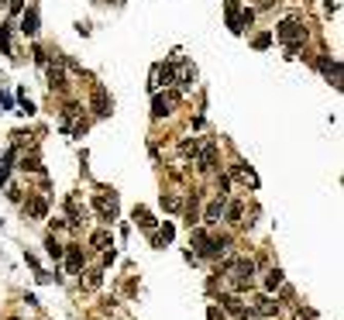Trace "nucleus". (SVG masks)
I'll use <instances>...</instances> for the list:
<instances>
[{
  "label": "nucleus",
  "instance_id": "nucleus-18",
  "mask_svg": "<svg viewBox=\"0 0 344 320\" xmlns=\"http://www.w3.org/2000/svg\"><path fill=\"white\" fill-rule=\"evenodd\" d=\"M224 214V200H214V203L206 206V214H203V220L206 224H217V217Z\"/></svg>",
  "mask_w": 344,
  "mask_h": 320
},
{
  "label": "nucleus",
  "instance_id": "nucleus-17",
  "mask_svg": "<svg viewBox=\"0 0 344 320\" xmlns=\"http://www.w3.org/2000/svg\"><path fill=\"white\" fill-rule=\"evenodd\" d=\"M275 310H279V307H275L269 296H258V299H255V313H262V317H272Z\"/></svg>",
  "mask_w": 344,
  "mask_h": 320
},
{
  "label": "nucleus",
  "instance_id": "nucleus-32",
  "mask_svg": "<svg viewBox=\"0 0 344 320\" xmlns=\"http://www.w3.org/2000/svg\"><path fill=\"white\" fill-rule=\"evenodd\" d=\"M7 7H11V14H21L24 11V0H7Z\"/></svg>",
  "mask_w": 344,
  "mask_h": 320
},
{
  "label": "nucleus",
  "instance_id": "nucleus-14",
  "mask_svg": "<svg viewBox=\"0 0 344 320\" xmlns=\"http://www.w3.org/2000/svg\"><path fill=\"white\" fill-rule=\"evenodd\" d=\"M90 244L93 248H100V252H107V248H114V238H110V231H93Z\"/></svg>",
  "mask_w": 344,
  "mask_h": 320
},
{
  "label": "nucleus",
  "instance_id": "nucleus-7",
  "mask_svg": "<svg viewBox=\"0 0 344 320\" xmlns=\"http://www.w3.org/2000/svg\"><path fill=\"white\" fill-rule=\"evenodd\" d=\"M172 83V66L169 62H159V66H151V90L159 93L162 86H169Z\"/></svg>",
  "mask_w": 344,
  "mask_h": 320
},
{
  "label": "nucleus",
  "instance_id": "nucleus-9",
  "mask_svg": "<svg viewBox=\"0 0 344 320\" xmlns=\"http://www.w3.org/2000/svg\"><path fill=\"white\" fill-rule=\"evenodd\" d=\"M66 210H69V224H72V228H76V224H83L86 206L80 203V196H69V200H66Z\"/></svg>",
  "mask_w": 344,
  "mask_h": 320
},
{
  "label": "nucleus",
  "instance_id": "nucleus-25",
  "mask_svg": "<svg viewBox=\"0 0 344 320\" xmlns=\"http://www.w3.org/2000/svg\"><path fill=\"white\" fill-rule=\"evenodd\" d=\"M275 286H282V272L279 269H272V272L265 275V289H275Z\"/></svg>",
  "mask_w": 344,
  "mask_h": 320
},
{
  "label": "nucleus",
  "instance_id": "nucleus-19",
  "mask_svg": "<svg viewBox=\"0 0 344 320\" xmlns=\"http://www.w3.org/2000/svg\"><path fill=\"white\" fill-rule=\"evenodd\" d=\"M135 220H138V228H145V231L155 228V220H151V214L145 210V206H135Z\"/></svg>",
  "mask_w": 344,
  "mask_h": 320
},
{
  "label": "nucleus",
  "instance_id": "nucleus-23",
  "mask_svg": "<svg viewBox=\"0 0 344 320\" xmlns=\"http://www.w3.org/2000/svg\"><path fill=\"white\" fill-rule=\"evenodd\" d=\"M162 206L176 214V210H183V200H179V196H165V193H162Z\"/></svg>",
  "mask_w": 344,
  "mask_h": 320
},
{
  "label": "nucleus",
  "instance_id": "nucleus-34",
  "mask_svg": "<svg viewBox=\"0 0 344 320\" xmlns=\"http://www.w3.org/2000/svg\"><path fill=\"white\" fill-rule=\"evenodd\" d=\"M238 317H241V320H258V317H255V313H252V310H241Z\"/></svg>",
  "mask_w": 344,
  "mask_h": 320
},
{
  "label": "nucleus",
  "instance_id": "nucleus-36",
  "mask_svg": "<svg viewBox=\"0 0 344 320\" xmlns=\"http://www.w3.org/2000/svg\"><path fill=\"white\" fill-rule=\"evenodd\" d=\"M0 7H7V0H0Z\"/></svg>",
  "mask_w": 344,
  "mask_h": 320
},
{
  "label": "nucleus",
  "instance_id": "nucleus-2",
  "mask_svg": "<svg viewBox=\"0 0 344 320\" xmlns=\"http://www.w3.org/2000/svg\"><path fill=\"white\" fill-rule=\"evenodd\" d=\"M227 279L234 289H248L252 286V275H255V262L252 258H238V262H227Z\"/></svg>",
  "mask_w": 344,
  "mask_h": 320
},
{
  "label": "nucleus",
  "instance_id": "nucleus-31",
  "mask_svg": "<svg viewBox=\"0 0 344 320\" xmlns=\"http://www.w3.org/2000/svg\"><path fill=\"white\" fill-rule=\"evenodd\" d=\"M227 220H241V203H231L227 206Z\"/></svg>",
  "mask_w": 344,
  "mask_h": 320
},
{
  "label": "nucleus",
  "instance_id": "nucleus-24",
  "mask_svg": "<svg viewBox=\"0 0 344 320\" xmlns=\"http://www.w3.org/2000/svg\"><path fill=\"white\" fill-rule=\"evenodd\" d=\"M220 303H224L231 313H241V310H244V307H241V299H238V296H231V293H227V296H220Z\"/></svg>",
  "mask_w": 344,
  "mask_h": 320
},
{
  "label": "nucleus",
  "instance_id": "nucleus-21",
  "mask_svg": "<svg viewBox=\"0 0 344 320\" xmlns=\"http://www.w3.org/2000/svg\"><path fill=\"white\" fill-rule=\"evenodd\" d=\"M0 48H4V55H14V45H11V28H0Z\"/></svg>",
  "mask_w": 344,
  "mask_h": 320
},
{
  "label": "nucleus",
  "instance_id": "nucleus-20",
  "mask_svg": "<svg viewBox=\"0 0 344 320\" xmlns=\"http://www.w3.org/2000/svg\"><path fill=\"white\" fill-rule=\"evenodd\" d=\"M48 80H52V90H62L66 86V76H62V66H48Z\"/></svg>",
  "mask_w": 344,
  "mask_h": 320
},
{
  "label": "nucleus",
  "instance_id": "nucleus-4",
  "mask_svg": "<svg viewBox=\"0 0 344 320\" xmlns=\"http://www.w3.org/2000/svg\"><path fill=\"white\" fill-rule=\"evenodd\" d=\"M193 80H196L193 62H186V59H176V62H172V83H179L183 90H189V86H193Z\"/></svg>",
  "mask_w": 344,
  "mask_h": 320
},
{
  "label": "nucleus",
  "instance_id": "nucleus-33",
  "mask_svg": "<svg viewBox=\"0 0 344 320\" xmlns=\"http://www.w3.org/2000/svg\"><path fill=\"white\" fill-rule=\"evenodd\" d=\"M206 320H224V313H220L217 307H210V310H206Z\"/></svg>",
  "mask_w": 344,
  "mask_h": 320
},
{
  "label": "nucleus",
  "instance_id": "nucleus-6",
  "mask_svg": "<svg viewBox=\"0 0 344 320\" xmlns=\"http://www.w3.org/2000/svg\"><path fill=\"white\" fill-rule=\"evenodd\" d=\"M93 210H97L103 220H114L117 217V196L114 193H110V196H107V193H97V196H93Z\"/></svg>",
  "mask_w": 344,
  "mask_h": 320
},
{
  "label": "nucleus",
  "instance_id": "nucleus-8",
  "mask_svg": "<svg viewBox=\"0 0 344 320\" xmlns=\"http://www.w3.org/2000/svg\"><path fill=\"white\" fill-rule=\"evenodd\" d=\"M24 214H28L31 220H45V214H48L45 196H28V203H24Z\"/></svg>",
  "mask_w": 344,
  "mask_h": 320
},
{
  "label": "nucleus",
  "instance_id": "nucleus-27",
  "mask_svg": "<svg viewBox=\"0 0 344 320\" xmlns=\"http://www.w3.org/2000/svg\"><path fill=\"white\" fill-rule=\"evenodd\" d=\"M45 248H48V255H52V258H62V252H66L55 238H45Z\"/></svg>",
  "mask_w": 344,
  "mask_h": 320
},
{
  "label": "nucleus",
  "instance_id": "nucleus-37",
  "mask_svg": "<svg viewBox=\"0 0 344 320\" xmlns=\"http://www.w3.org/2000/svg\"><path fill=\"white\" fill-rule=\"evenodd\" d=\"M7 320H17V317H7Z\"/></svg>",
  "mask_w": 344,
  "mask_h": 320
},
{
  "label": "nucleus",
  "instance_id": "nucleus-30",
  "mask_svg": "<svg viewBox=\"0 0 344 320\" xmlns=\"http://www.w3.org/2000/svg\"><path fill=\"white\" fill-rule=\"evenodd\" d=\"M269 42H272V34H269V31L255 34V48H269Z\"/></svg>",
  "mask_w": 344,
  "mask_h": 320
},
{
  "label": "nucleus",
  "instance_id": "nucleus-10",
  "mask_svg": "<svg viewBox=\"0 0 344 320\" xmlns=\"http://www.w3.org/2000/svg\"><path fill=\"white\" fill-rule=\"evenodd\" d=\"M224 14H227V28L234 34L238 31H244V28H241V11H238V0H227V4H224Z\"/></svg>",
  "mask_w": 344,
  "mask_h": 320
},
{
  "label": "nucleus",
  "instance_id": "nucleus-11",
  "mask_svg": "<svg viewBox=\"0 0 344 320\" xmlns=\"http://www.w3.org/2000/svg\"><path fill=\"white\" fill-rule=\"evenodd\" d=\"M93 110L100 117L110 114V100H107V93H103V86H93Z\"/></svg>",
  "mask_w": 344,
  "mask_h": 320
},
{
  "label": "nucleus",
  "instance_id": "nucleus-29",
  "mask_svg": "<svg viewBox=\"0 0 344 320\" xmlns=\"http://www.w3.org/2000/svg\"><path fill=\"white\" fill-rule=\"evenodd\" d=\"M11 162H14V148L4 155V162H0V179H7V172H11Z\"/></svg>",
  "mask_w": 344,
  "mask_h": 320
},
{
  "label": "nucleus",
  "instance_id": "nucleus-28",
  "mask_svg": "<svg viewBox=\"0 0 344 320\" xmlns=\"http://www.w3.org/2000/svg\"><path fill=\"white\" fill-rule=\"evenodd\" d=\"M155 234L162 238V244H169V241L176 238V228H172V224H162V231H155Z\"/></svg>",
  "mask_w": 344,
  "mask_h": 320
},
{
  "label": "nucleus",
  "instance_id": "nucleus-35",
  "mask_svg": "<svg viewBox=\"0 0 344 320\" xmlns=\"http://www.w3.org/2000/svg\"><path fill=\"white\" fill-rule=\"evenodd\" d=\"M255 4H258V7H269V0H255Z\"/></svg>",
  "mask_w": 344,
  "mask_h": 320
},
{
  "label": "nucleus",
  "instance_id": "nucleus-12",
  "mask_svg": "<svg viewBox=\"0 0 344 320\" xmlns=\"http://www.w3.org/2000/svg\"><path fill=\"white\" fill-rule=\"evenodd\" d=\"M21 31L28 34V38H34V34H38V11H34V7L21 14Z\"/></svg>",
  "mask_w": 344,
  "mask_h": 320
},
{
  "label": "nucleus",
  "instance_id": "nucleus-3",
  "mask_svg": "<svg viewBox=\"0 0 344 320\" xmlns=\"http://www.w3.org/2000/svg\"><path fill=\"white\" fill-rule=\"evenodd\" d=\"M193 159H196V169L200 172H214L217 169V145L214 141H200V152H196Z\"/></svg>",
  "mask_w": 344,
  "mask_h": 320
},
{
  "label": "nucleus",
  "instance_id": "nucleus-16",
  "mask_svg": "<svg viewBox=\"0 0 344 320\" xmlns=\"http://www.w3.org/2000/svg\"><path fill=\"white\" fill-rule=\"evenodd\" d=\"M231 172L238 176L241 183H248V186H258V176H255V172L248 169V165H234V169H231Z\"/></svg>",
  "mask_w": 344,
  "mask_h": 320
},
{
  "label": "nucleus",
  "instance_id": "nucleus-26",
  "mask_svg": "<svg viewBox=\"0 0 344 320\" xmlns=\"http://www.w3.org/2000/svg\"><path fill=\"white\" fill-rule=\"evenodd\" d=\"M21 169H28V172H38V169H42V162H38V155H34V152H31V155H24Z\"/></svg>",
  "mask_w": 344,
  "mask_h": 320
},
{
  "label": "nucleus",
  "instance_id": "nucleus-22",
  "mask_svg": "<svg viewBox=\"0 0 344 320\" xmlns=\"http://www.w3.org/2000/svg\"><path fill=\"white\" fill-rule=\"evenodd\" d=\"M179 152H183V155H196V152H200V138H186L183 145H179Z\"/></svg>",
  "mask_w": 344,
  "mask_h": 320
},
{
  "label": "nucleus",
  "instance_id": "nucleus-15",
  "mask_svg": "<svg viewBox=\"0 0 344 320\" xmlns=\"http://www.w3.org/2000/svg\"><path fill=\"white\" fill-rule=\"evenodd\" d=\"M100 283H103V275L97 272V269H93V272H86V275L80 279V286L86 289V293H93V289H100Z\"/></svg>",
  "mask_w": 344,
  "mask_h": 320
},
{
  "label": "nucleus",
  "instance_id": "nucleus-13",
  "mask_svg": "<svg viewBox=\"0 0 344 320\" xmlns=\"http://www.w3.org/2000/svg\"><path fill=\"white\" fill-rule=\"evenodd\" d=\"M62 255H66V265H69V272H80V269H83V248H76V244H69V248H66Z\"/></svg>",
  "mask_w": 344,
  "mask_h": 320
},
{
  "label": "nucleus",
  "instance_id": "nucleus-1",
  "mask_svg": "<svg viewBox=\"0 0 344 320\" xmlns=\"http://www.w3.org/2000/svg\"><path fill=\"white\" fill-rule=\"evenodd\" d=\"M275 34H279V42H286L289 45V59L296 55V45L299 42H307V24L299 21V17H286V21L275 28Z\"/></svg>",
  "mask_w": 344,
  "mask_h": 320
},
{
  "label": "nucleus",
  "instance_id": "nucleus-5",
  "mask_svg": "<svg viewBox=\"0 0 344 320\" xmlns=\"http://www.w3.org/2000/svg\"><path fill=\"white\" fill-rule=\"evenodd\" d=\"M179 103V93L169 90V93H155V100H151V117H165L172 114V107Z\"/></svg>",
  "mask_w": 344,
  "mask_h": 320
}]
</instances>
